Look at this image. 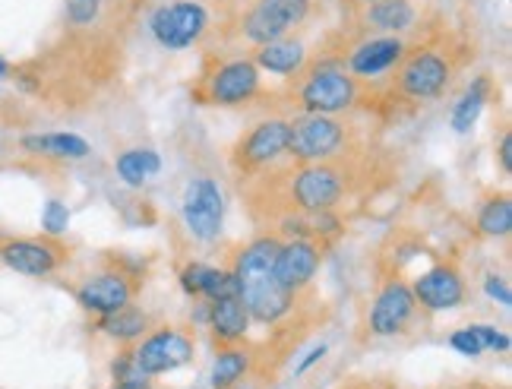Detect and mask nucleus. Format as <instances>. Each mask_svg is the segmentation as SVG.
<instances>
[{
	"mask_svg": "<svg viewBox=\"0 0 512 389\" xmlns=\"http://www.w3.org/2000/svg\"><path fill=\"white\" fill-rule=\"evenodd\" d=\"M282 241L279 238H256L253 244H247L238 263H234V279H238L241 288V301L247 307L250 320L272 326L291 314L294 298L291 291H285L272 276V266H275V254H279Z\"/></svg>",
	"mask_w": 512,
	"mask_h": 389,
	"instance_id": "obj_1",
	"label": "nucleus"
},
{
	"mask_svg": "<svg viewBox=\"0 0 512 389\" xmlns=\"http://www.w3.org/2000/svg\"><path fill=\"white\" fill-rule=\"evenodd\" d=\"M348 124L339 121L336 114H301V118L288 121V149L294 162H326L336 159L348 146Z\"/></svg>",
	"mask_w": 512,
	"mask_h": 389,
	"instance_id": "obj_2",
	"label": "nucleus"
},
{
	"mask_svg": "<svg viewBox=\"0 0 512 389\" xmlns=\"http://www.w3.org/2000/svg\"><path fill=\"white\" fill-rule=\"evenodd\" d=\"M358 99H361L358 80L339 64H320L317 70L301 76L298 105L304 114H342L358 105Z\"/></svg>",
	"mask_w": 512,
	"mask_h": 389,
	"instance_id": "obj_3",
	"label": "nucleus"
},
{
	"mask_svg": "<svg viewBox=\"0 0 512 389\" xmlns=\"http://www.w3.org/2000/svg\"><path fill=\"white\" fill-rule=\"evenodd\" d=\"M345 190H348V178L332 159L307 162L301 168H294L288 184V200L301 212H323V209H336L345 197Z\"/></svg>",
	"mask_w": 512,
	"mask_h": 389,
	"instance_id": "obj_4",
	"label": "nucleus"
},
{
	"mask_svg": "<svg viewBox=\"0 0 512 389\" xmlns=\"http://www.w3.org/2000/svg\"><path fill=\"white\" fill-rule=\"evenodd\" d=\"M256 95H260V67L247 57H238V61H225L203 76L200 89H196V102L238 108L253 102Z\"/></svg>",
	"mask_w": 512,
	"mask_h": 389,
	"instance_id": "obj_5",
	"label": "nucleus"
},
{
	"mask_svg": "<svg viewBox=\"0 0 512 389\" xmlns=\"http://www.w3.org/2000/svg\"><path fill=\"white\" fill-rule=\"evenodd\" d=\"M399 64L402 67L396 73V89L405 95V99L430 102V99H437V95H443L446 86L452 83V61L440 48H424L415 54H405Z\"/></svg>",
	"mask_w": 512,
	"mask_h": 389,
	"instance_id": "obj_6",
	"label": "nucleus"
},
{
	"mask_svg": "<svg viewBox=\"0 0 512 389\" xmlns=\"http://www.w3.org/2000/svg\"><path fill=\"white\" fill-rule=\"evenodd\" d=\"M313 0H253V7L244 16V38L256 48L279 42L294 26H301L310 16Z\"/></svg>",
	"mask_w": 512,
	"mask_h": 389,
	"instance_id": "obj_7",
	"label": "nucleus"
},
{
	"mask_svg": "<svg viewBox=\"0 0 512 389\" xmlns=\"http://www.w3.org/2000/svg\"><path fill=\"white\" fill-rule=\"evenodd\" d=\"M149 29L162 48L181 51L196 45L206 35L209 13L196 0H174V4H165L149 16Z\"/></svg>",
	"mask_w": 512,
	"mask_h": 389,
	"instance_id": "obj_8",
	"label": "nucleus"
},
{
	"mask_svg": "<svg viewBox=\"0 0 512 389\" xmlns=\"http://www.w3.org/2000/svg\"><path fill=\"white\" fill-rule=\"evenodd\" d=\"M181 216L187 231L203 244L219 241L222 225H225V200L222 190L212 178H193L184 190Z\"/></svg>",
	"mask_w": 512,
	"mask_h": 389,
	"instance_id": "obj_9",
	"label": "nucleus"
},
{
	"mask_svg": "<svg viewBox=\"0 0 512 389\" xmlns=\"http://www.w3.org/2000/svg\"><path fill=\"white\" fill-rule=\"evenodd\" d=\"M288 149V121L282 118H269L260 121L256 127H250L238 146L231 152V165L238 168L241 174H256L269 168L275 159H282Z\"/></svg>",
	"mask_w": 512,
	"mask_h": 389,
	"instance_id": "obj_10",
	"label": "nucleus"
},
{
	"mask_svg": "<svg viewBox=\"0 0 512 389\" xmlns=\"http://www.w3.org/2000/svg\"><path fill=\"white\" fill-rule=\"evenodd\" d=\"M133 361L146 377H162L193 361V339L174 326H162L133 348Z\"/></svg>",
	"mask_w": 512,
	"mask_h": 389,
	"instance_id": "obj_11",
	"label": "nucleus"
},
{
	"mask_svg": "<svg viewBox=\"0 0 512 389\" xmlns=\"http://www.w3.org/2000/svg\"><path fill=\"white\" fill-rule=\"evenodd\" d=\"M67 257L70 250L57 238H13L0 244V263L32 279L51 276L67 263Z\"/></svg>",
	"mask_w": 512,
	"mask_h": 389,
	"instance_id": "obj_12",
	"label": "nucleus"
},
{
	"mask_svg": "<svg viewBox=\"0 0 512 389\" xmlns=\"http://www.w3.org/2000/svg\"><path fill=\"white\" fill-rule=\"evenodd\" d=\"M418 301L411 295V285H405L402 279H389L377 298H373L370 307V333L373 336H399L405 333V326L415 320Z\"/></svg>",
	"mask_w": 512,
	"mask_h": 389,
	"instance_id": "obj_13",
	"label": "nucleus"
},
{
	"mask_svg": "<svg viewBox=\"0 0 512 389\" xmlns=\"http://www.w3.org/2000/svg\"><path fill=\"white\" fill-rule=\"evenodd\" d=\"M323 260V250L313 238H294L288 244L279 247L275 254V266H272V276L285 291L291 295H301V291L313 282Z\"/></svg>",
	"mask_w": 512,
	"mask_h": 389,
	"instance_id": "obj_14",
	"label": "nucleus"
},
{
	"mask_svg": "<svg viewBox=\"0 0 512 389\" xmlns=\"http://www.w3.org/2000/svg\"><path fill=\"white\" fill-rule=\"evenodd\" d=\"M411 295H415L418 307L433 310V314H437V310H452L465 304V279L456 266L437 263L411 282Z\"/></svg>",
	"mask_w": 512,
	"mask_h": 389,
	"instance_id": "obj_15",
	"label": "nucleus"
},
{
	"mask_svg": "<svg viewBox=\"0 0 512 389\" xmlns=\"http://www.w3.org/2000/svg\"><path fill=\"white\" fill-rule=\"evenodd\" d=\"M136 295V285L130 282V276H124V272H98V276L86 279L80 288H76V304H80L83 310H89V314H114V310H121L133 301Z\"/></svg>",
	"mask_w": 512,
	"mask_h": 389,
	"instance_id": "obj_16",
	"label": "nucleus"
},
{
	"mask_svg": "<svg viewBox=\"0 0 512 389\" xmlns=\"http://www.w3.org/2000/svg\"><path fill=\"white\" fill-rule=\"evenodd\" d=\"M405 57V42L396 35L367 38L348 54V73L354 80H373V76L389 73Z\"/></svg>",
	"mask_w": 512,
	"mask_h": 389,
	"instance_id": "obj_17",
	"label": "nucleus"
},
{
	"mask_svg": "<svg viewBox=\"0 0 512 389\" xmlns=\"http://www.w3.org/2000/svg\"><path fill=\"white\" fill-rule=\"evenodd\" d=\"M209 329H212L215 345H222V348L225 345H238L247 336L250 314H247L241 295L209 301Z\"/></svg>",
	"mask_w": 512,
	"mask_h": 389,
	"instance_id": "obj_18",
	"label": "nucleus"
},
{
	"mask_svg": "<svg viewBox=\"0 0 512 389\" xmlns=\"http://www.w3.org/2000/svg\"><path fill=\"white\" fill-rule=\"evenodd\" d=\"M253 64L260 70H269L275 76H298L307 67V48L294 38H279V42L260 45L253 54Z\"/></svg>",
	"mask_w": 512,
	"mask_h": 389,
	"instance_id": "obj_19",
	"label": "nucleus"
},
{
	"mask_svg": "<svg viewBox=\"0 0 512 389\" xmlns=\"http://www.w3.org/2000/svg\"><path fill=\"white\" fill-rule=\"evenodd\" d=\"M415 7H411V0H373V4H364V13H361V23L367 29H377V32H405L411 23H415Z\"/></svg>",
	"mask_w": 512,
	"mask_h": 389,
	"instance_id": "obj_20",
	"label": "nucleus"
},
{
	"mask_svg": "<svg viewBox=\"0 0 512 389\" xmlns=\"http://www.w3.org/2000/svg\"><path fill=\"white\" fill-rule=\"evenodd\" d=\"M23 149L32 155H45V159H86L92 152L89 143L76 133H32L23 136Z\"/></svg>",
	"mask_w": 512,
	"mask_h": 389,
	"instance_id": "obj_21",
	"label": "nucleus"
},
{
	"mask_svg": "<svg viewBox=\"0 0 512 389\" xmlns=\"http://www.w3.org/2000/svg\"><path fill=\"white\" fill-rule=\"evenodd\" d=\"M114 171L127 187H143L149 178H155V174L162 171V159H159V152H152V149H127L117 155Z\"/></svg>",
	"mask_w": 512,
	"mask_h": 389,
	"instance_id": "obj_22",
	"label": "nucleus"
},
{
	"mask_svg": "<svg viewBox=\"0 0 512 389\" xmlns=\"http://www.w3.org/2000/svg\"><path fill=\"white\" fill-rule=\"evenodd\" d=\"M490 92H494V86H490V76H478V80L462 92V99L456 102V108H452V130L468 133L471 127H475L484 105L490 102Z\"/></svg>",
	"mask_w": 512,
	"mask_h": 389,
	"instance_id": "obj_23",
	"label": "nucleus"
},
{
	"mask_svg": "<svg viewBox=\"0 0 512 389\" xmlns=\"http://www.w3.org/2000/svg\"><path fill=\"white\" fill-rule=\"evenodd\" d=\"M250 364V352H244L238 345H225L212 367V389H234L238 383H244L250 374Z\"/></svg>",
	"mask_w": 512,
	"mask_h": 389,
	"instance_id": "obj_24",
	"label": "nucleus"
},
{
	"mask_svg": "<svg viewBox=\"0 0 512 389\" xmlns=\"http://www.w3.org/2000/svg\"><path fill=\"white\" fill-rule=\"evenodd\" d=\"M98 329L102 333H108L111 339L117 342H133V339H140L149 333V317L143 314V310H136V307H121V310H114V314H105L102 320H98Z\"/></svg>",
	"mask_w": 512,
	"mask_h": 389,
	"instance_id": "obj_25",
	"label": "nucleus"
},
{
	"mask_svg": "<svg viewBox=\"0 0 512 389\" xmlns=\"http://www.w3.org/2000/svg\"><path fill=\"white\" fill-rule=\"evenodd\" d=\"M478 231L484 238H506L512 231V200L506 193L490 197L478 212Z\"/></svg>",
	"mask_w": 512,
	"mask_h": 389,
	"instance_id": "obj_26",
	"label": "nucleus"
},
{
	"mask_svg": "<svg viewBox=\"0 0 512 389\" xmlns=\"http://www.w3.org/2000/svg\"><path fill=\"white\" fill-rule=\"evenodd\" d=\"M234 295H241V288H238V279H234L231 269H212V266L203 269L200 298L219 301V298H234Z\"/></svg>",
	"mask_w": 512,
	"mask_h": 389,
	"instance_id": "obj_27",
	"label": "nucleus"
},
{
	"mask_svg": "<svg viewBox=\"0 0 512 389\" xmlns=\"http://www.w3.org/2000/svg\"><path fill=\"white\" fill-rule=\"evenodd\" d=\"M111 377H114V386H149V377L140 371V367H136L133 352H124V355L114 358Z\"/></svg>",
	"mask_w": 512,
	"mask_h": 389,
	"instance_id": "obj_28",
	"label": "nucleus"
},
{
	"mask_svg": "<svg viewBox=\"0 0 512 389\" xmlns=\"http://www.w3.org/2000/svg\"><path fill=\"white\" fill-rule=\"evenodd\" d=\"M70 225V209L61 203V200H48L45 203V212H42V228L48 238H61Z\"/></svg>",
	"mask_w": 512,
	"mask_h": 389,
	"instance_id": "obj_29",
	"label": "nucleus"
},
{
	"mask_svg": "<svg viewBox=\"0 0 512 389\" xmlns=\"http://www.w3.org/2000/svg\"><path fill=\"white\" fill-rule=\"evenodd\" d=\"M102 13V0H67V23L70 26H92Z\"/></svg>",
	"mask_w": 512,
	"mask_h": 389,
	"instance_id": "obj_30",
	"label": "nucleus"
},
{
	"mask_svg": "<svg viewBox=\"0 0 512 389\" xmlns=\"http://www.w3.org/2000/svg\"><path fill=\"white\" fill-rule=\"evenodd\" d=\"M471 333L478 336V342H481V348L484 352H509V336L506 333H500L497 326H490V323H471Z\"/></svg>",
	"mask_w": 512,
	"mask_h": 389,
	"instance_id": "obj_31",
	"label": "nucleus"
},
{
	"mask_svg": "<svg viewBox=\"0 0 512 389\" xmlns=\"http://www.w3.org/2000/svg\"><path fill=\"white\" fill-rule=\"evenodd\" d=\"M449 345L456 348L459 355H465V358H478V355H484V348H481L478 336L471 333V326H465V329H456V333L449 336Z\"/></svg>",
	"mask_w": 512,
	"mask_h": 389,
	"instance_id": "obj_32",
	"label": "nucleus"
},
{
	"mask_svg": "<svg viewBox=\"0 0 512 389\" xmlns=\"http://www.w3.org/2000/svg\"><path fill=\"white\" fill-rule=\"evenodd\" d=\"M484 291H487V298H494L497 304L509 307L512 304V291H509V282L503 276H497V272H490V276L484 279Z\"/></svg>",
	"mask_w": 512,
	"mask_h": 389,
	"instance_id": "obj_33",
	"label": "nucleus"
},
{
	"mask_svg": "<svg viewBox=\"0 0 512 389\" xmlns=\"http://www.w3.org/2000/svg\"><path fill=\"white\" fill-rule=\"evenodd\" d=\"M203 263H187L184 269H181V288L187 291V295H193V298H200V282H203Z\"/></svg>",
	"mask_w": 512,
	"mask_h": 389,
	"instance_id": "obj_34",
	"label": "nucleus"
},
{
	"mask_svg": "<svg viewBox=\"0 0 512 389\" xmlns=\"http://www.w3.org/2000/svg\"><path fill=\"white\" fill-rule=\"evenodd\" d=\"M500 168L503 174H512V133L509 130L500 136Z\"/></svg>",
	"mask_w": 512,
	"mask_h": 389,
	"instance_id": "obj_35",
	"label": "nucleus"
},
{
	"mask_svg": "<svg viewBox=\"0 0 512 389\" xmlns=\"http://www.w3.org/2000/svg\"><path fill=\"white\" fill-rule=\"evenodd\" d=\"M326 355V345H317V348H310V352H307V358L298 364V374H304L307 371V367H313V364H317L320 358Z\"/></svg>",
	"mask_w": 512,
	"mask_h": 389,
	"instance_id": "obj_36",
	"label": "nucleus"
},
{
	"mask_svg": "<svg viewBox=\"0 0 512 389\" xmlns=\"http://www.w3.org/2000/svg\"><path fill=\"white\" fill-rule=\"evenodd\" d=\"M10 73V64L4 61V57H0V76H7Z\"/></svg>",
	"mask_w": 512,
	"mask_h": 389,
	"instance_id": "obj_37",
	"label": "nucleus"
},
{
	"mask_svg": "<svg viewBox=\"0 0 512 389\" xmlns=\"http://www.w3.org/2000/svg\"><path fill=\"white\" fill-rule=\"evenodd\" d=\"M114 389H152V383L149 386H114Z\"/></svg>",
	"mask_w": 512,
	"mask_h": 389,
	"instance_id": "obj_38",
	"label": "nucleus"
},
{
	"mask_svg": "<svg viewBox=\"0 0 512 389\" xmlns=\"http://www.w3.org/2000/svg\"><path fill=\"white\" fill-rule=\"evenodd\" d=\"M351 389H377V386H351Z\"/></svg>",
	"mask_w": 512,
	"mask_h": 389,
	"instance_id": "obj_39",
	"label": "nucleus"
},
{
	"mask_svg": "<svg viewBox=\"0 0 512 389\" xmlns=\"http://www.w3.org/2000/svg\"><path fill=\"white\" fill-rule=\"evenodd\" d=\"M247 383V380H244ZM244 383H238V386H234V389H244ZM247 389H253V386H247Z\"/></svg>",
	"mask_w": 512,
	"mask_h": 389,
	"instance_id": "obj_40",
	"label": "nucleus"
},
{
	"mask_svg": "<svg viewBox=\"0 0 512 389\" xmlns=\"http://www.w3.org/2000/svg\"><path fill=\"white\" fill-rule=\"evenodd\" d=\"M465 389H490V386H465Z\"/></svg>",
	"mask_w": 512,
	"mask_h": 389,
	"instance_id": "obj_41",
	"label": "nucleus"
},
{
	"mask_svg": "<svg viewBox=\"0 0 512 389\" xmlns=\"http://www.w3.org/2000/svg\"><path fill=\"white\" fill-rule=\"evenodd\" d=\"M358 4H373V0H358Z\"/></svg>",
	"mask_w": 512,
	"mask_h": 389,
	"instance_id": "obj_42",
	"label": "nucleus"
}]
</instances>
